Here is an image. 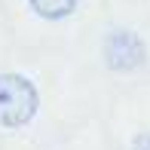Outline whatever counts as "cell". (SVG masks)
<instances>
[{"label":"cell","mask_w":150,"mask_h":150,"mask_svg":"<svg viewBox=\"0 0 150 150\" xmlns=\"http://www.w3.org/2000/svg\"><path fill=\"white\" fill-rule=\"evenodd\" d=\"M40 92L25 74L6 71L0 74V126L3 129H22L37 117Z\"/></svg>","instance_id":"obj_1"},{"label":"cell","mask_w":150,"mask_h":150,"mask_svg":"<svg viewBox=\"0 0 150 150\" xmlns=\"http://www.w3.org/2000/svg\"><path fill=\"white\" fill-rule=\"evenodd\" d=\"M147 58V49H144V40L138 37L135 31H126V28H117L107 34L104 40V64L117 74H129L135 67H141Z\"/></svg>","instance_id":"obj_2"},{"label":"cell","mask_w":150,"mask_h":150,"mask_svg":"<svg viewBox=\"0 0 150 150\" xmlns=\"http://www.w3.org/2000/svg\"><path fill=\"white\" fill-rule=\"evenodd\" d=\"M31 9L37 12L40 18H46V22H61V18L74 16L80 6V0H28Z\"/></svg>","instance_id":"obj_3"},{"label":"cell","mask_w":150,"mask_h":150,"mask_svg":"<svg viewBox=\"0 0 150 150\" xmlns=\"http://www.w3.org/2000/svg\"><path fill=\"white\" fill-rule=\"evenodd\" d=\"M129 150H150V132H138L132 138V147Z\"/></svg>","instance_id":"obj_4"}]
</instances>
